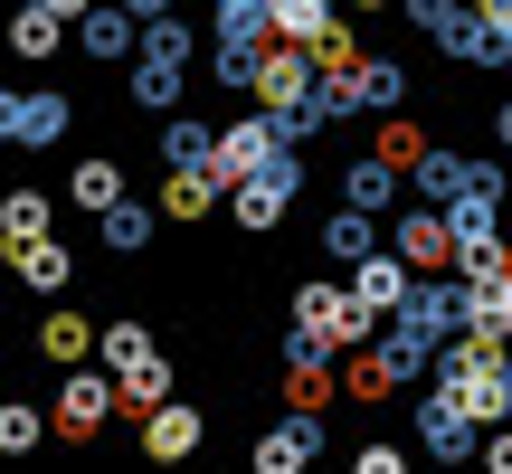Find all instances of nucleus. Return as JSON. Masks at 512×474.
I'll use <instances>...</instances> for the list:
<instances>
[{
	"label": "nucleus",
	"mask_w": 512,
	"mask_h": 474,
	"mask_svg": "<svg viewBox=\"0 0 512 474\" xmlns=\"http://www.w3.org/2000/svg\"><path fill=\"white\" fill-rule=\"evenodd\" d=\"M427 380H437L456 408H475L484 427L512 418V351H503V332H456V342L437 351V370H427Z\"/></svg>",
	"instance_id": "nucleus-1"
},
{
	"label": "nucleus",
	"mask_w": 512,
	"mask_h": 474,
	"mask_svg": "<svg viewBox=\"0 0 512 474\" xmlns=\"http://www.w3.org/2000/svg\"><path fill=\"white\" fill-rule=\"evenodd\" d=\"M294 190H304V162L275 152L266 171H247V181L228 190V219H238L247 237H275V228H285V209H294Z\"/></svg>",
	"instance_id": "nucleus-2"
},
{
	"label": "nucleus",
	"mask_w": 512,
	"mask_h": 474,
	"mask_svg": "<svg viewBox=\"0 0 512 474\" xmlns=\"http://www.w3.org/2000/svg\"><path fill=\"white\" fill-rule=\"evenodd\" d=\"M389 247H399L418 275H456V266H465V247H456V219H446L437 200H408L399 219H389Z\"/></svg>",
	"instance_id": "nucleus-3"
},
{
	"label": "nucleus",
	"mask_w": 512,
	"mask_h": 474,
	"mask_svg": "<svg viewBox=\"0 0 512 474\" xmlns=\"http://www.w3.org/2000/svg\"><path fill=\"white\" fill-rule=\"evenodd\" d=\"M114 408H124L114 370H105V361H76L67 380H57V408H48V418H57V437H95V427H105Z\"/></svg>",
	"instance_id": "nucleus-4"
},
{
	"label": "nucleus",
	"mask_w": 512,
	"mask_h": 474,
	"mask_svg": "<svg viewBox=\"0 0 512 474\" xmlns=\"http://www.w3.org/2000/svg\"><path fill=\"white\" fill-rule=\"evenodd\" d=\"M408 408H418V446H427L437 465H465V456H484V418H475V408H456L437 380H427V399H408Z\"/></svg>",
	"instance_id": "nucleus-5"
},
{
	"label": "nucleus",
	"mask_w": 512,
	"mask_h": 474,
	"mask_svg": "<svg viewBox=\"0 0 512 474\" xmlns=\"http://www.w3.org/2000/svg\"><path fill=\"white\" fill-rule=\"evenodd\" d=\"M275 152H294V133H285V114H275V105H256V114H238V124H219V171H228V190H238L247 171H266Z\"/></svg>",
	"instance_id": "nucleus-6"
},
{
	"label": "nucleus",
	"mask_w": 512,
	"mask_h": 474,
	"mask_svg": "<svg viewBox=\"0 0 512 474\" xmlns=\"http://www.w3.org/2000/svg\"><path fill=\"white\" fill-rule=\"evenodd\" d=\"M313 456H323V408H294V418L256 427V446H247V465H256V474H304Z\"/></svg>",
	"instance_id": "nucleus-7"
},
{
	"label": "nucleus",
	"mask_w": 512,
	"mask_h": 474,
	"mask_svg": "<svg viewBox=\"0 0 512 474\" xmlns=\"http://www.w3.org/2000/svg\"><path fill=\"white\" fill-rule=\"evenodd\" d=\"M67 124H76V105H67L57 86H38V95H29V86H19V95H0V133H10L19 152H29V143H38V152H48V143H67Z\"/></svg>",
	"instance_id": "nucleus-8"
},
{
	"label": "nucleus",
	"mask_w": 512,
	"mask_h": 474,
	"mask_svg": "<svg viewBox=\"0 0 512 474\" xmlns=\"http://www.w3.org/2000/svg\"><path fill=\"white\" fill-rule=\"evenodd\" d=\"M323 86H332V105H342V114H399L408 67H399V57H361L351 76H323Z\"/></svg>",
	"instance_id": "nucleus-9"
},
{
	"label": "nucleus",
	"mask_w": 512,
	"mask_h": 474,
	"mask_svg": "<svg viewBox=\"0 0 512 474\" xmlns=\"http://www.w3.org/2000/svg\"><path fill=\"white\" fill-rule=\"evenodd\" d=\"M342 275H351V294H361V304L380 313V323H389V313L408 304V294H418V266H408L399 247H370L361 266H342Z\"/></svg>",
	"instance_id": "nucleus-10"
},
{
	"label": "nucleus",
	"mask_w": 512,
	"mask_h": 474,
	"mask_svg": "<svg viewBox=\"0 0 512 474\" xmlns=\"http://www.w3.org/2000/svg\"><path fill=\"white\" fill-rule=\"evenodd\" d=\"M76 48H86L95 67H124V57H143V19H133L124 0H95V10L76 19Z\"/></svg>",
	"instance_id": "nucleus-11"
},
{
	"label": "nucleus",
	"mask_w": 512,
	"mask_h": 474,
	"mask_svg": "<svg viewBox=\"0 0 512 474\" xmlns=\"http://www.w3.org/2000/svg\"><path fill=\"white\" fill-rule=\"evenodd\" d=\"M427 38H437V48L456 57V67H512V38H503L484 10H475V0H465V10L446 19V29H427Z\"/></svg>",
	"instance_id": "nucleus-12"
},
{
	"label": "nucleus",
	"mask_w": 512,
	"mask_h": 474,
	"mask_svg": "<svg viewBox=\"0 0 512 474\" xmlns=\"http://www.w3.org/2000/svg\"><path fill=\"white\" fill-rule=\"evenodd\" d=\"M200 446H209V418H200V408H190V399H162V408H152V418H143V456L181 465V456H200Z\"/></svg>",
	"instance_id": "nucleus-13"
},
{
	"label": "nucleus",
	"mask_w": 512,
	"mask_h": 474,
	"mask_svg": "<svg viewBox=\"0 0 512 474\" xmlns=\"http://www.w3.org/2000/svg\"><path fill=\"white\" fill-rule=\"evenodd\" d=\"M10 275H19V285H29V294H67L76 256L57 247V228H48V237H10Z\"/></svg>",
	"instance_id": "nucleus-14"
},
{
	"label": "nucleus",
	"mask_w": 512,
	"mask_h": 474,
	"mask_svg": "<svg viewBox=\"0 0 512 474\" xmlns=\"http://www.w3.org/2000/svg\"><path fill=\"white\" fill-rule=\"evenodd\" d=\"M181 86H190V57H162V48L133 57V105L143 114H181Z\"/></svg>",
	"instance_id": "nucleus-15"
},
{
	"label": "nucleus",
	"mask_w": 512,
	"mask_h": 474,
	"mask_svg": "<svg viewBox=\"0 0 512 474\" xmlns=\"http://www.w3.org/2000/svg\"><path fill=\"white\" fill-rule=\"evenodd\" d=\"M370 247H389V237H380V209L332 200V219H323V256H332V266H361Z\"/></svg>",
	"instance_id": "nucleus-16"
},
{
	"label": "nucleus",
	"mask_w": 512,
	"mask_h": 474,
	"mask_svg": "<svg viewBox=\"0 0 512 474\" xmlns=\"http://www.w3.org/2000/svg\"><path fill=\"white\" fill-rule=\"evenodd\" d=\"M95 342H105V323H86V313H67V304H57L48 323H38V361H57V370L95 361Z\"/></svg>",
	"instance_id": "nucleus-17"
},
{
	"label": "nucleus",
	"mask_w": 512,
	"mask_h": 474,
	"mask_svg": "<svg viewBox=\"0 0 512 474\" xmlns=\"http://www.w3.org/2000/svg\"><path fill=\"white\" fill-rule=\"evenodd\" d=\"M408 181H418V200H437V209H446V200H465V190L484 181V162H465V152H446V143H427V162L408 171Z\"/></svg>",
	"instance_id": "nucleus-18"
},
{
	"label": "nucleus",
	"mask_w": 512,
	"mask_h": 474,
	"mask_svg": "<svg viewBox=\"0 0 512 474\" xmlns=\"http://www.w3.org/2000/svg\"><path fill=\"white\" fill-rule=\"evenodd\" d=\"M67 200L86 209V219H105V209L124 200V162H114V152H86V162L67 171Z\"/></svg>",
	"instance_id": "nucleus-19"
},
{
	"label": "nucleus",
	"mask_w": 512,
	"mask_h": 474,
	"mask_svg": "<svg viewBox=\"0 0 512 474\" xmlns=\"http://www.w3.org/2000/svg\"><path fill=\"white\" fill-rule=\"evenodd\" d=\"M76 38V19H57V10H38V0H19V19H10V48L29 57V67H48L57 48Z\"/></svg>",
	"instance_id": "nucleus-20"
},
{
	"label": "nucleus",
	"mask_w": 512,
	"mask_h": 474,
	"mask_svg": "<svg viewBox=\"0 0 512 474\" xmlns=\"http://www.w3.org/2000/svg\"><path fill=\"white\" fill-rule=\"evenodd\" d=\"M342 200H351V209H399V162L351 152V162H342Z\"/></svg>",
	"instance_id": "nucleus-21"
},
{
	"label": "nucleus",
	"mask_w": 512,
	"mask_h": 474,
	"mask_svg": "<svg viewBox=\"0 0 512 474\" xmlns=\"http://www.w3.org/2000/svg\"><path fill=\"white\" fill-rule=\"evenodd\" d=\"M342 389H351V399H361V408H380V399H399V370H389V351L380 342H361V351H342Z\"/></svg>",
	"instance_id": "nucleus-22"
},
{
	"label": "nucleus",
	"mask_w": 512,
	"mask_h": 474,
	"mask_svg": "<svg viewBox=\"0 0 512 474\" xmlns=\"http://www.w3.org/2000/svg\"><path fill=\"white\" fill-rule=\"evenodd\" d=\"M152 228H162V209H143V200H114L105 219H95L105 256H143V247H152Z\"/></svg>",
	"instance_id": "nucleus-23"
},
{
	"label": "nucleus",
	"mask_w": 512,
	"mask_h": 474,
	"mask_svg": "<svg viewBox=\"0 0 512 474\" xmlns=\"http://www.w3.org/2000/svg\"><path fill=\"white\" fill-rule=\"evenodd\" d=\"M162 162H219V124H200V114H162Z\"/></svg>",
	"instance_id": "nucleus-24"
},
{
	"label": "nucleus",
	"mask_w": 512,
	"mask_h": 474,
	"mask_svg": "<svg viewBox=\"0 0 512 474\" xmlns=\"http://www.w3.org/2000/svg\"><path fill=\"white\" fill-rule=\"evenodd\" d=\"M95 361H105L114 380H124V370H143V361H152V332H143V323H124V313H114V323H105V342H95Z\"/></svg>",
	"instance_id": "nucleus-25"
},
{
	"label": "nucleus",
	"mask_w": 512,
	"mask_h": 474,
	"mask_svg": "<svg viewBox=\"0 0 512 474\" xmlns=\"http://www.w3.org/2000/svg\"><path fill=\"white\" fill-rule=\"evenodd\" d=\"M114 389H124V418H152V408L171 399V361H162V351H152V361H143V370H124V380H114Z\"/></svg>",
	"instance_id": "nucleus-26"
},
{
	"label": "nucleus",
	"mask_w": 512,
	"mask_h": 474,
	"mask_svg": "<svg viewBox=\"0 0 512 474\" xmlns=\"http://www.w3.org/2000/svg\"><path fill=\"white\" fill-rule=\"evenodd\" d=\"M285 399L294 408H332V399H342V370H332V361H285Z\"/></svg>",
	"instance_id": "nucleus-27"
},
{
	"label": "nucleus",
	"mask_w": 512,
	"mask_h": 474,
	"mask_svg": "<svg viewBox=\"0 0 512 474\" xmlns=\"http://www.w3.org/2000/svg\"><path fill=\"white\" fill-rule=\"evenodd\" d=\"M48 228H57L48 190H10V200H0V237H48Z\"/></svg>",
	"instance_id": "nucleus-28"
},
{
	"label": "nucleus",
	"mask_w": 512,
	"mask_h": 474,
	"mask_svg": "<svg viewBox=\"0 0 512 474\" xmlns=\"http://www.w3.org/2000/svg\"><path fill=\"white\" fill-rule=\"evenodd\" d=\"M266 10H275V38H304V48L332 29V19H342L332 0H266Z\"/></svg>",
	"instance_id": "nucleus-29"
},
{
	"label": "nucleus",
	"mask_w": 512,
	"mask_h": 474,
	"mask_svg": "<svg viewBox=\"0 0 512 474\" xmlns=\"http://www.w3.org/2000/svg\"><path fill=\"white\" fill-rule=\"evenodd\" d=\"M370 152H380V162H399V171H418V162H427V133L408 124V114H380V133H370Z\"/></svg>",
	"instance_id": "nucleus-30"
},
{
	"label": "nucleus",
	"mask_w": 512,
	"mask_h": 474,
	"mask_svg": "<svg viewBox=\"0 0 512 474\" xmlns=\"http://www.w3.org/2000/svg\"><path fill=\"white\" fill-rule=\"evenodd\" d=\"M48 427H57V418H38L29 399H10V408H0V446H10V456H29V446L48 437Z\"/></svg>",
	"instance_id": "nucleus-31"
},
{
	"label": "nucleus",
	"mask_w": 512,
	"mask_h": 474,
	"mask_svg": "<svg viewBox=\"0 0 512 474\" xmlns=\"http://www.w3.org/2000/svg\"><path fill=\"white\" fill-rule=\"evenodd\" d=\"M351 465H361V474H408V446H389V437H370V446H361V456H351Z\"/></svg>",
	"instance_id": "nucleus-32"
},
{
	"label": "nucleus",
	"mask_w": 512,
	"mask_h": 474,
	"mask_svg": "<svg viewBox=\"0 0 512 474\" xmlns=\"http://www.w3.org/2000/svg\"><path fill=\"white\" fill-rule=\"evenodd\" d=\"M399 10H408V19H418V29H446V19H456V10H465V0H399Z\"/></svg>",
	"instance_id": "nucleus-33"
},
{
	"label": "nucleus",
	"mask_w": 512,
	"mask_h": 474,
	"mask_svg": "<svg viewBox=\"0 0 512 474\" xmlns=\"http://www.w3.org/2000/svg\"><path fill=\"white\" fill-rule=\"evenodd\" d=\"M484 465L512 474V418H503V427H484Z\"/></svg>",
	"instance_id": "nucleus-34"
},
{
	"label": "nucleus",
	"mask_w": 512,
	"mask_h": 474,
	"mask_svg": "<svg viewBox=\"0 0 512 474\" xmlns=\"http://www.w3.org/2000/svg\"><path fill=\"white\" fill-rule=\"evenodd\" d=\"M124 10H133V19H171L181 0H124Z\"/></svg>",
	"instance_id": "nucleus-35"
},
{
	"label": "nucleus",
	"mask_w": 512,
	"mask_h": 474,
	"mask_svg": "<svg viewBox=\"0 0 512 474\" xmlns=\"http://www.w3.org/2000/svg\"><path fill=\"white\" fill-rule=\"evenodd\" d=\"M475 10H484V19H494V29H503V38H512V0H475Z\"/></svg>",
	"instance_id": "nucleus-36"
},
{
	"label": "nucleus",
	"mask_w": 512,
	"mask_h": 474,
	"mask_svg": "<svg viewBox=\"0 0 512 474\" xmlns=\"http://www.w3.org/2000/svg\"><path fill=\"white\" fill-rule=\"evenodd\" d=\"M38 10H57V19H86V10H95V0H38Z\"/></svg>",
	"instance_id": "nucleus-37"
},
{
	"label": "nucleus",
	"mask_w": 512,
	"mask_h": 474,
	"mask_svg": "<svg viewBox=\"0 0 512 474\" xmlns=\"http://www.w3.org/2000/svg\"><path fill=\"white\" fill-rule=\"evenodd\" d=\"M494 143H503V152H512V105H503V114H494Z\"/></svg>",
	"instance_id": "nucleus-38"
},
{
	"label": "nucleus",
	"mask_w": 512,
	"mask_h": 474,
	"mask_svg": "<svg viewBox=\"0 0 512 474\" xmlns=\"http://www.w3.org/2000/svg\"><path fill=\"white\" fill-rule=\"evenodd\" d=\"M342 10H399V0H342Z\"/></svg>",
	"instance_id": "nucleus-39"
}]
</instances>
